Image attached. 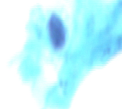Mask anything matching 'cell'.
Masks as SVG:
<instances>
[{"label":"cell","mask_w":122,"mask_h":109,"mask_svg":"<svg viewBox=\"0 0 122 109\" xmlns=\"http://www.w3.org/2000/svg\"><path fill=\"white\" fill-rule=\"evenodd\" d=\"M73 27L56 87L74 95L85 76L122 50V0H75Z\"/></svg>","instance_id":"cell-1"},{"label":"cell","mask_w":122,"mask_h":109,"mask_svg":"<svg viewBox=\"0 0 122 109\" xmlns=\"http://www.w3.org/2000/svg\"><path fill=\"white\" fill-rule=\"evenodd\" d=\"M71 35L64 14L58 9H36L27 26V37L19 61V72L26 82L36 84L46 63L64 60Z\"/></svg>","instance_id":"cell-2"}]
</instances>
